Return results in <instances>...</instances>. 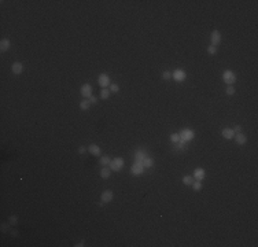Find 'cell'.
Instances as JSON below:
<instances>
[{"label": "cell", "mask_w": 258, "mask_h": 247, "mask_svg": "<svg viewBox=\"0 0 258 247\" xmlns=\"http://www.w3.org/2000/svg\"><path fill=\"white\" fill-rule=\"evenodd\" d=\"M108 168H110L113 172H120V170L124 168V158H121V157H117V158L111 159V161H110V165H108Z\"/></svg>", "instance_id": "obj_1"}, {"label": "cell", "mask_w": 258, "mask_h": 247, "mask_svg": "<svg viewBox=\"0 0 258 247\" xmlns=\"http://www.w3.org/2000/svg\"><path fill=\"white\" fill-rule=\"evenodd\" d=\"M223 80H224L227 85H232V84L236 82V74L234 72H231V70H225L223 73Z\"/></svg>", "instance_id": "obj_2"}, {"label": "cell", "mask_w": 258, "mask_h": 247, "mask_svg": "<svg viewBox=\"0 0 258 247\" xmlns=\"http://www.w3.org/2000/svg\"><path fill=\"white\" fill-rule=\"evenodd\" d=\"M172 78L177 82H181L184 81L185 78H187V74H185L184 70H181V69H176L175 72L172 73Z\"/></svg>", "instance_id": "obj_3"}, {"label": "cell", "mask_w": 258, "mask_h": 247, "mask_svg": "<svg viewBox=\"0 0 258 247\" xmlns=\"http://www.w3.org/2000/svg\"><path fill=\"white\" fill-rule=\"evenodd\" d=\"M97 82H99V85H100L102 88H107V87H110V84H111L110 77H108L106 73L99 74V77H97Z\"/></svg>", "instance_id": "obj_4"}, {"label": "cell", "mask_w": 258, "mask_h": 247, "mask_svg": "<svg viewBox=\"0 0 258 247\" xmlns=\"http://www.w3.org/2000/svg\"><path fill=\"white\" fill-rule=\"evenodd\" d=\"M144 166H143V164L141 162H135V164L132 165V168H131V172H132V175H135V176H140L143 175V172H144Z\"/></svg>", "instance_id": "obj_5"}, {"label": "cell", "mask_w": 258, "mask_h": 247, "mask_svg": "<svg viewBox=\"0 0 258 247\" xmlns=\"http://www.w3.org/2000/svg\"><path fill=\"white\" fill-rule=\"evenodd\" d=\"M179 135H180L181 140H184V141H190L194 139V132L191 131V129H183Z\"/></svg>", "instance_id": "obj_6"}, {"label": "cell", "mask_w": 258, "mask_h": 247, "mask_svg": "<svg viewBox=\"0 0 258 247\" xmlns=\"http://www.w3.org/2000/svg\"><path fill=\"white\" fill-rule=\"evenodd\" d=\"M210 40H211V45H218L221 43V33L218 30H213L211 32V36H210Z\"/></svg>", "instance_id": "obj_7"}, {"label": "cell", "mask_w": 258, "mask_h": 247, "mask_svg": "<svg viewBox=\"0 0 258 247\" xmlns=\"http://www.w3.org/2000/svg\"><path fill=\"white\" fill-rule=\"evenodd\" d=\"M80 92H81V95L84 96V99H88V97L92 95V87H91L89 84H84L83 87H81V89H80Z\"/></svg>", "instance_id": "obj_8"}, {"label": "cell", "mask_w": 258, "mask_h": 247, "mask_svg": "<svg viewBox=\"0 0 258 247\" xmlns=\"http://www.w3.org/2000/svg\"><path fill=\"white\" fill-rule=\"evenodd\" d=\"M113 196H114L113 191H110V189H106V191H103V192H102V195H100V199H102V202H104V203H108V202H111V200H113Z\"/></svg>", "instance_id": "obj_9"}, {"label": "cell", "mask_w": 258, "mask_h": 247, "mask_svg": "<svg viewBox=\"0 0 258 247\" xmlns=\"http://www.w3.org/2000/svg\"><path fill=\"white\" fill-rule=\"evenodd\" d=\"M234 139H235V141H236L239 145L246 144V141H247V137H246V135H243L242 132H239V133H235Z\"/></svg>", "instance_id": "obj_10"}, {"label": "cell", "mask_w": 258, "mask_h": 247, "mask_svg": "<svg viewBox=\"0 0 258 247\" xmlns=\"http://www.w3.org/2000/svg\"><path fill=\"white\" fill-rule=\"evenodd\" d=\"M11 72L14 73V74H21V73L24 72V65H22L21 62L13 63V66H11Z\"/></svg>", "instance_id": "obj_11"}, {"label": "cell", "mask_w": 258, "mask_h": 247, "mask_svg": "<svg viewBox=\"0 0 258 247\" xmlns=\"http://www.w3.org/2000/svg\"><path fill=\"white\" fill-rule=\"evenodd\" d=\"M204 170L202 169V168H198V169H195V172H194V180H198V181H202V180L204 179Z\"/></svg>", "instance_id": "obj_12"}, {"label": "cell", "mask_w": 258, "mask_h": 247, "mask_svg": "<svg viewBox=\"0 0 258 247\" xmlns=\"http://www.w3.org/2000/svg\"><path fill=\"white\" fill-rule=\"evenodd\" d=\"M221 135H223V137H224V139H228V140H231V139H234L235 132L232 131L231 128H224V129H223V132H221Z\"/></svg>", "instance_id": "obj_13"}, {"label": "cell", "mask_w": 258, "mask_h": 247, "mask_svg": "<svg viewBox=\"0 0 258 247\" xmlns=\"http://www.w3.org/2000/svg\"><path fill=\"white\" fill-rule=\"evenodd\" d=\"M11 47V43H10V40L8 39H1V41H0V51L1 52H6V51H8Z\"/></svg>", "instance_id": "obj_14"}, {"label": "cell", "mask_w": 258, "mask_h": 247, "mask_svg": "<svg viewBox=\"0 0 258 247\" xmlns=\"http://www.w3.org/2000/svg\"><path fill=\"white\" fill-rule=\"evenodd\" d=\"M88 151L91 152L92 155H95V157H99V155L102 154V150H100V147L96 144H91L89 147H88Z\"/></svg>", "instance_id": "obj_15"}, {"label": "cell", "mask_w": 258, "mask_h": 247, "mask_svg": "<svg viewBox=\"0 0 258 247\" xmlns=\"http://www.w3.org/2000/svg\"><path fill=\"white\" fill-rule=\"evenodd\" d=\"M146 157H147L146 151L137 150V151H136V154H135V162H143V159H144Z\"/></svg>", "instance_id": "obj_16"}, {"label": "cell", "mask_w": 258, "mask_h": 247, "mask_svg": "<svg viewBox=\"0 0 258 247\" xmlns=\"http://www.w3.org/2000/svg\"><path fill=\"white\" fill-rule=\"evenodd\" d=\"M110 175H111V169H110V168L104 166V168L100 169V177H102V179H108Z\"/></svg>", "instance_id": "obj_17"}, {"label": "cell", "mask_w": 258, "mask_h": 247, "mask_svg": "<svg viewBox=\"0 0 258 247\" xmlns=\"http://www.w3.org/2000/svg\"><path fill=\"white\" fill-rule=\"evenodd\" d=\"M141 164H143V166H144V168H152V166H154V159H152V158H151V157H148V155H147L146 158H144V159H143V162H141Z\"/></svg>", "instance_id": "obj_18"}, {"label": "cell", "mask_w": 258, "mask_h": 247, "mask_svg": "<svg viewBox=\"0 0 258 247\" xmlns=\"http://www.w3.org/2000/svg\"><path fill=\"white\" fill-rule=\"evenodd\" d=\"M91 106V102H89V99H83L81 102H80V109L81 110H88Z\"/></svg>", "instance_id": "obj_19"}, {"label": "cell", "mask_w": 258, "mask_h": 247, "mask_svg": "<svg viewBox=\"0 0 258 247\" xmlns=\"http://www.w3.org/2000/svg\"><path fill=\"white\" fill-rule=\"evenodd\" d=\"M110 89L107 88H102V91H100V99H108L110 97Z\"/></svg>", "instance_id": "obj_20"}, {"label": "cell", "mask_w": 258, "mask_h": 247, "mask_svg": "<svg viewBox=\"0 0 258 247\" xmlns=\"http://www.w3.org/2000/svg\"><path fill=\"white\" fill-rule=\"evenodd\" d=\"M110 158H108L107 155H104V157H100V159H99V164L102 165V166H108L110 165Z\"/></svg>", "instance_id": "obj_21"}, {"label": "cell", "mask_w": 258, "mask_h": 247, "mask_svg": "<svg viewBox=\"0 0 258 247\" xmlns=\"http://www.w3.org/2000/svg\"><path fill=\"white\" fill-rule=\"evenodd\" d=\"M183 183H184L185 185H191L194 183V177H192V176H184V177H183Z\"/></svg>", "instance_id": "obj_22"}, {"label": "cell", "mask_w": 258, "mask_h": 247, "mask_svg": "<svg viewBox=\"0 0 258 247\" xmlns=\"http://www.w3.org/2000/svg\"><path fill=\"white\" fill-rule=\"evenodd\" d=\"M181 140V137H180V135H179V133H172L170 135V141L172 143H179V141Z\"/></svg>", "instance_id": "obj_23"}, {"label": "cell", "mask_w": 258, "mask_h": 247, "mask_svg": "<svg viewBox=\"0 0 258 247\" xmlns=\"http://www.w3.org/2000/svg\"><path fill=\"white\" fill-rule=\"evenodd\" d=\"M191 185H192V188H194L195 191H200V189H202V183L198 181V180H194V183Z\"/></svg>", "instance_id": "obj_24"}, {"label": "cell", "mask_w": 258, "mask_h": 247, "mask_svg": "<svg viewBox=\"0 0 258 247\" xmlns=\"http://www.w3.org/2000/svg\"><path fill=\"white\" fill-rule=\"evenodd\" d=\"M108 89H110V92H113V93H118V92H120V87H118L117 84H110Z\"/></svg>", "instance_id": "obj_25"}, {"label": "cell", "mask_w": 258, "mask_h": 247, "mask_svg": "<svg viewBox=\"0 0 258 247\" xmlns=\"http://www.w3.org/2000/svg\"><path fill=\"white\" fill-rule=\"evenodd\" d=\"M175 148H176V150H184V148H185V141L184 140H180L179 143H176Z\"/></svg>", "instance_id": "obj_26"}, {"label": "cell", "mask_w": 258, "mask_h": 247, "mask_svg": "<svg viewBox=\"0 0 258 247\" xmlns=\"http://www.w3.org/2000/svg\"><path fill=\"white\" fill-rule=\"evenodd\" d=\"M8 223H10V225H17L18 224V217L17 216H10L8 217Z\"/></svg>", "instance_id": "obj_27"}, {"label": "cell", "mask_w": 258, "mask_h": 247, "mask_svg": "<svg viewBox=\"0 0 258 247\" xmlns=\"http://www.w3.org/2000/svg\"><path fill=\"white\" fill-rule=\"evenodd\" d=\"M207 52H209L210 55L217 54V47H216V45H209V47H207Z\"/></svg>", "instance_id": "obj_28"}, {"label": "cell", "mask_w": 258, "mask_h": 247, "mask_svg": "<svg viewBox=\"0 0 258 247\" xmlns=\"http://www.w3.org/2000/svg\"><path fill=\"white\" fill-rule=\"evenodd\" d=\"M162 78H163V80H166V81L172 80V73H170V72H163V73H162Z\"/></svg>", "instance_id": "obj_29"}, {"label": "cell", "mask_w": 258, "mask_h": 247, "mask_svg": "<svg viewBox=\"0 0 258 247\" xmlns=\"http://www.w3.org/2000/svg\"><path fill=\"white\" fill-rule=\"evenodd\" d=\"M225 92H227V95H234V93H235V88L232 87V85H227Z\"/></svg>", "instance_id": "obj_30"}, {"label": "cell", "mask_w": 258, "mask_h": 247, "mask_svg": "<svg viewBox=\"0 0 258 247\" xmlns=\"http://www.w3.org/2000/svg\"><path fill=\"white\" fill-rule=\"evenodd\" d=\"M10 229V223H3L1 224V232H7Z\"/></svg>", "instance_id": "obj_31"}, {"label": "cell", "mask_w": 258, "mask_h": 247, "mask_svg": "<svg viewBox=\"0 0 258 247\" xmlns=\"http://www.w3.org/2000/svg\"><path fill=\"white\" fill-rule=\"evenodd\" d=\"M232 131H234L235 133H239V132H242V126H240V125H235Z\"/></svg>", "instance_id": "obj_32"}, {"label": "cell", "mask_w": 258, "mask_h": 247, "mask_svg": "<svg viewBox=\"0 0 258 247\" xmlns=\"http://www.w3.org/2000/svg\"><path fill=\"white\" fill-rule=\"evenodd\" d=\"M88 99H89V102H91V103H97V97L93 96V95H91V96L88 97Z\"/></svg>", "instance_id": "obj_33"}, {"label": "cell", "mask_w": 258, "mask_h": 247, "mask_svg": "<svg viewBox=\"0 0 258 247\" xmlns=\"http://www.w3.org/2000/svg\"><path fill=\"white\" fill-rule=\"evenodd\" d=\"M11 236H14V237H17L18 236V235H19V232H18V231H17V229H13V231H11Z\"/></svg>", "instance_id": "obj_34"}, {"label": "cell", "mask_w": 258, "mask_h": 247, "mask_svg": "<svg viewBox=\"0 0 258 247\" xmlns=\"http://www.w3.org/2000/svg\"><path fill=\"white\" fill-rule=\"evenodd\" d=\"M85 147H83V145H81V147H78V152H80V154H84V152H85Z\"/></svg>", "instance_id": "obj_35"}, {"label": "cell", "mask_w": 258, "mask_h": 247, "mask_svg": "<svg viewBox=\"0 0 258 247\" xmlns=\"http://www.w3.org/2000/svg\"><path fill=\"white\" fill-rule=\"evenodd\" d=\"M76 247H83L84 246V242H80V243H77V244H74Z\"/></svg>", "instance_id": "obj_36"}]
</instances>
